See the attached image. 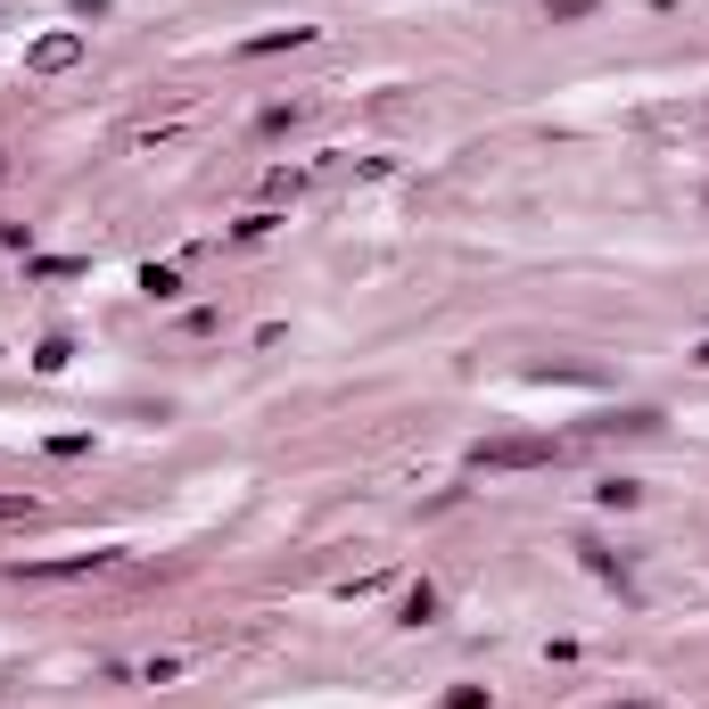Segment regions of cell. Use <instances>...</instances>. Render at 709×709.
Segmentation results:
<instances>
[{"label":"cell","mask_w":709,"mask_h":709,"mask_svg":"<svg viewBox=\"0 0 709 709\" xmlns=\"http://www.w3.org/2000/svg\"><path fill=\"white\" fill-rule=\"evenodd\" d=\"M141 289H149V298H182V273H166V264H149V273H141Z\"/></svg>","instance_id":"4"},{"label":"cell","mask_w":709,"mask_h":709,"mask_svg":"<svg viewBox=\"0 0 709 709\" xmlns=\"http://www.w3.org/2000/svg\"><path fill=\"white\" fill-rule=\"evenodd\" d=\"M99 561H116V553H67V561H17V578H83V569H99Z\"/></svg>","instance_id":"3"},{"label":"cell","mask_w":709,"mask_h":709,"mask_svg":"<svg viewBox=\"0 0 709 709\" xmlns=\"http://www.w3.org/2000/svg\"><path fill=\"white\" fill-rule=\"evenodd\" d=\"M627 709H652V701H627Z\"/></svg>","instance_id":"9"},{"label":"cell","mask_w":709,"mask_h":709,"mask_svg":"<svg viewBox=\"0 0 709 709\" xmlns=\"http://www.w3.org/2000/svg\"><path fill=\"white\" fill-rule=\"evenodd\" d=\"M446 709H486V693H479V685H454V693H446Z\"/></svg>","instance_id":"6"},{"label":"cell","mask_w":709,"mask_h":709,"mask_svg":"<svg viewBox=\"0 0 709 709\" xmlns=\"http://www.w3.org/2000/svg\"><path fill=\"white\" fill-rule=\"evenodd\" d=\"M83 58V34H41L34 50H25V67H34V75H58V67H75Z\"/></svg>","instance_id":"2"},{"label":"cell","mask_w":709,"mask_h":709,"mask_svg":"<svg viewBox=\"0 0 709 709\" xmlns=\"http://www.w3.org/2000/svg\"><path fill=\"white\" fill-rule=\"evenodd\" d=\"M701 363H709V347H701Z\"/></svg>","instance_id":"10"},{"label":"cell","mask_w":709,"mask_h":709,"mask_svg":"<svg viewBox=\"0 0 709 709\" xmlns=\"http://www.w3.org/2000/svg\"><path fill=\"white\" fill-rule=\"evenodd\" d=\"M25 512H34L25 495H0V520H25Z\"/></svg>","instance_id":"8"},{"label":"cell","mask_w":709,"mask_h":709,"mask_svg":"<svg viewBox=\"0 0 709 709\" xmlns=\"http://www.w3.org/2000/svg\"><path fill=\"white\" fill-rule=\"evenodd\" d=\"M537 462H553V437H486L470 454V470H537Z\"/></svg>","instance_id":"1"},{"label":"cell","mask_w":709,"mask_h":709,"mask_svg":"<svg viewBox=\"0 0 709 709\" xmlns=\"http://www.w3.org/2000/svg\"><path fill=\"white\" fill-rule=\"evenodd\" d=\"M553 17H594V0H553Z\"/></svg>","instance_id":"7"},{"label":"cell","mask_w":709,"mask_h":709,"mask_svg":"<svg viewBox=\"0 0 709 709\" xmlns=\"http://www.w3.org/2000/svg\"><path fill=\"white\" fill-rule=\"evenodd\" d=\"M298 41H305V25H289V34H256V41H248V58H264V50H298Z\"/></svg>","instance_id":"5"}]
</instances>
